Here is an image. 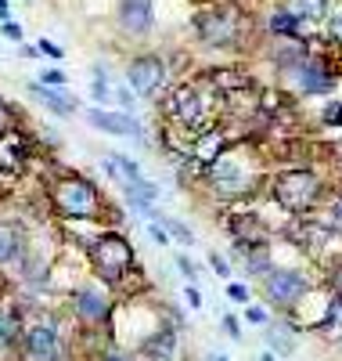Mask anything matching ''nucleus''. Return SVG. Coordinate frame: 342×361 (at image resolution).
<instances>
[{"mask_svg":"<svg viewBox=\"0 0 342 361\" xmlns=\"http://www.w3.org/2000/svg\"><path fill=\"white\" fill-rule=\"evenodd\" d=\"M227 296H231V300H238V304H245V300H248V289L234 282V286H227Z\"/></svg>","mask_w":342,"mask_h":361,"instance_id":"25","label":"nucleus"},{"mask_svg":"<svg viewBox=\"0 0 342 361\" xmlns=\"http://www.w3.org/2000/svg\"><path fill=\"white\" fill-rule=\"evenodd\" d=\"M263 361H274V354H263Z\"/></svg>","mask_w":342,"mask_h":361,"instance_id":"39","label":"nucleus"},{"mask_svg":"<svg viewBox=\"0 0 342 361\" xmlns=\"http://www.w3.org/2000/svg\"><path fill=\"white\" fill-rule=\"evenodd\" d=\"M0 130H8V109H4V102H0Z\"/></svg>","mask_w":342,"mask_h":361,"instance_id":"34","label":"nucleus"},{"mask_svg":"<svg viewBox=\"0 0 342 361\" xmlns=\"http://www.w3.org/2000/svg\"><path fill=\"white\" fill-rule=\"evenodd\" d=\"M29 90H33V98H40V102H44L47 109H54L58 116H72V109H76V105H72L69 98H61L58 90H51L47 83H33Z\"/></svg>","mask_w":342,"mask_h":361,"instance_id":"13","label":"nucleus"},{"mask_svg":"<svg viewBox=\"0 0 342 361\" xmlns=\"http://www.w3.org/2000/svg\"><path fill=\"white\" fill-rule=\"evenodd\" d=\"M299 83H303L306 94H324V90H331V76L317 62H303L299 66Z\"/></svg>","mask_w":342,"mask_h":361,"instance_id":"11","label":"nucleus"},{"mask_svg":"<svg viewBox=\"0 0 342 361\" xmlns=\"http://www.w3.org/2000/svg\"><path fill=\"white\" fill-rule=\"evenodd\" d=\"M40 51H44V54H51V58H61V47H54L51 40H44V44H40Z\"/></svg>","mask_w":342,"mask_h":361,"instance_id":"33","label":"nucleus"},{"mask_svg":"<svg viewBox=\"0 0 342 361\" xmlns=\"http://www.w3.org/2000/svg\"><path fill=\"white\" fill-rule=\"evenodd\" d=\"M324 123L342 127V105H328V109H324Z\"/></svg>","mask_w":342,"mask_h":361,"instance_id":"22","label":"nucleus"},{"mask_svg":"<svg viewBox=\"0 0 342 361\" xmlns=\"http://www.w3.org/2000/svg\"><path fill=\"white\" fill-rule=\"evenodd\" d=\"M119 22L127 33H148L151 29V0H122L119 4Z\"/></svg>","mask_w":342,"mask_h":361,"instance_id":"7","label":"nucleus"},{"mask_svg":"<svg viewBox=\"0 0 342 361\" xmlns=\"http://www.w3.org/2000/svg\"><path fill=\"white\" fill-rule=\"evenodd\" d=\"M87 123L108 130V134H122V137H141V123L127 112H105V109H90L87 112Z\"/></svg>","mask_w":342,"mask_h":361,"instance_id":"6","label":"nucleus"},{"mask_svg":"<svg viewBox=\"0 0 342 361\" xmlns=\"http://www.w3.org/2000/svg\"><path fill=\"white\" fill-rule=\"evenodd\" d=\"M177 267H180L188 279H195V267H191V260H188V257H180V260H177Z\"/></svg>","mask_w":342,"mask_h":361,"instance_id":"32","label":"nucleus"},{"mask_svg":"<svg viewBox=\"0 0 342 361\" xmlns=\"http://www.w3.org/2000/svg\"><path fill=\"white\" fill-rule=\"evenodd\" d=\"M18 246H22L18 228L0 224V264H4V260H15V257H18Z\"/></svg>","mask_w":342,"mask_h":361,"instance_id":"15","label":"nucleus"},{"mask_svg":"<svg viewBox=\"0 0 342 361\" xmlns=\"http://www.w3.org/2000/svg\"><path fill=\"white\" fill-rule=\"evenodd\" d=\"M108 361H119V357H108Z\"/></svg>","mask_w":342,"mask_h":361,"instance_id":"40","label":"nucleus"},{"mask_svg":"<svg viewBox=\"0 0 342 361\" xmlns=\"http://www.w3.org/2000/svg\"><path fill=\"white\" fill-rule=\"evenodd\" d=\"M170 105H173V116L180 119V123H188V127L202 116V98H198L195 87H177L173 98H170Z\"/></svg>","mask_w":342,"mask_h":361,"instance_id":"9","label":"nucleus"},{"mask_svg":"<svg viewBox=\"0 0 342 361\" xmlns=\"http://www.w3.org/2000/svg\"><path fill=\"white\" fill-rule=\"evenodd\" d=\"M76 307H80V314L83 318H101L105 314V300L98 296V293H80V300H76Z\"/></svg>","mask_w":342,"mask_h":361,"instance_id":"16","label":"nucleus"},{"mask_svg":"<svg viewBox=\"0 0 342 361\" xmlns=\"http://www.w3.org/2000/svg\"><path fill=\"white\" fill-rule=\"evenodd\" d=\"M4 37H8V40H22V29H18L15 22H4Z\"/></svg>","mask_w":342,"mask_h":361,"instance_id":"28","label":"nucleus"},{"mask_svg":"<svg viewBox=\"0 0 342 361\" xmlns=\"http://www.w3.org/2000/svg\"><path fill=\"white\" fill-rule=\"evenodd\" d=\"M224 329H227V336H234V340L241 336V333H238V318H231V314L224 318Z\"/></svg>","mask_w":342,"mask_h":361,"instance_id":"30","label":"nucleus"},{"mask_svg":"<svg viewBox=\"0 0 342 361\" xmlns=\"http://www.w3.org/2000/svg\"><path fill=\"white\" fill-rule=\"evenodd\" d=\"M317 192H321V180L310 170H285L274 180V199H277V206H285L289 214H306V209L314 206Z\"/></svg>","mask_w":342,"mask_h":361,"instance_id":"1","label":"nucleus"},{"mask_svg":"<svg viewBox=\"0 0 342 361\" xmlns=\"http://www.w3.org/2000/svg\"><path fill=\"white\" fill-rule=\"evenodd\" d=\"M213 267H216V275H224V279L231 275V267H227V260H224L220 253H213Z\"/></svg>","mask_w":342,"mask_h":361,"instance_id":"26","label":"nucleus"},{"mask_svg":"<svg viewBox=\"0 0 342 361\" xmlns=\"http://www.w3.org/2000/svg\"><path fill=\"white\" fill-rule=\"evenodd\" d=\"M151 238L159 246H170V235H166V228H159V224H151Z\"/></svg>","mask_w":342,"mask_h":361,"instance_id":"27","label":"nucleus"},{"mask_svg":"<svg viewBox=\"0 0 342 361\" xmlns=\"http://www.w3.org/2000/svg\"><path fill=\"white\" fill-rule=\"evenodd\" d=\"M163 224H166V231H173V235H177V238H180V243H184V246H191V243H195V235H191V231H188V228H184V224H180V221H173V217H166V221H163Z\"/></svg>","mask_w":342,"mask_h":361,"instance_id":"21","label":"nucleus"},{"mask_svg":"<svg viewBox=\"0 0 342 361\" xmlns=\"http://www.w3.org/2000/svg\"><path fill=\"white\" fill-rule=\"evenodd\" d=\"M40 83H54V87H61V83H65V73H58V69H44V76H40Z\"/></svg>","mask_w":342,"mask_h":361,"instance_id":"23","label":"nucleus"},{"mask_svg":"<svg viewBox=\"0 0 342 361\" xmlns=\"http://www.w3.org/2000/svg\"><path fill=\"white\" fill-rule=\"evenodd\" d=\"M335 217H338V221H342V199H338V202H335Z\"/></svg>","mask_w":342,"mask_h":361,"instance_id":"37","label":"nucleus"},{"mask_svg":"<svg viewBox=\"0 0 342 361\" xmlns=\"http://www.w3.org/2000/svg\"><path fill=\"white\" fill-rule=\"evenodd\" d=\"M209 361H231V357H220V354H213V357H209Z\"/></svg>","mask_w":342,"mask_h":361,"instance_id":"38","label":"nucleus"},{"mask_svg":"<svg viewBox=\"0 0 342 361\" xmlns=\"http://www.w3.org/2000/svg\"><path fill=\"white\" fill-rule=\"evenodd\" d=\"M289 11L296 18H321L324 15V0H289Z\"/></svg>","mask_w":342,"mask_h":361,"instance_id":"17","label":"nucleus"},{"mask_svg":"<svg viewBox=\"0 0 342 361\" xmlns=\"http://www.w3.org/2000/svg\"><path fill=\"white\" fill-rule=\"evenodd\" d=\"M148 350H151V357H155V361H170V357H173V333H163V336L155 340Z\"/></svg>","mask_w":342,"mask_h":361,"instance_id":"20","label":"nucleus"},{"mask_svg":"<svg viewBox=\"0 0 342 361\" xmlns=\"http://www.w3.org/2000/svg\"><path fill=\"white\" fill-rule=\"evenodd\" d=\"M188 304H191V307H202V293H198L195 286H188Z\"/></svg>","mask_w":342,"mask_h":361,"instance_id":"31","label":"nucleus"},{"mask_svg":"<svg viewBox=\"0 0 342 361\" xmlns=\"http://www.w3.org/2000/svg\"><path fill=\"white\" fill-rule=\"evenodd\" d=\"M15 333V318L8 311H0V336H11Z\"/></svg>","mask_w":342,"mask_h":361,"instance_id":"24","label":"nucleus"},{"mask_svg":"<svg viewBox=\"0 0 342 361\" xmlns=\"http://www.w3.org/2000/svg\"><path fill=\"white\" fill-rule=\"evenodd\" d=\"M248 322L263 325V322H267V311H263V307H248Z\"/></svg>","mask_w":342,"mask_h":361,"instance_id":"29","label":"nucleus"},{"mask_svg":"<svg viewBox=\"0 0 342 361\" xmlns=\"http://www.w3.org/2000/svg\"><path fill=\"white\" fill-rule=\"evenodd\" d=\"M324 329H328V333H342V293L331 300V307H328V318H324Z\"/></svg>","mask_w":342,"mask_h":361,"instance_id":"19","label":"nucleus"},{"mask_svg":"<svg viewBox=\"0 0 342 361\" xmlns=\"http://www.w3.org/2000/svg\"><path fill=\"white\" fill-rule=\"evenodd\" d=\"M306 293V279L296 275V271H270L267 275V296L274 304H296V300Z\"/></svg>","mask_w":342,"mask_h":361,"instance_id":"5","label":"nucleus"},{"mask_svg":"<svg viewBox=\"0 0 342 361\" xmlns=\"http://www.w3.org/2000/svg\"><path fill=\"white\" fill-rule=\"evenodd\" d=\"M296 15L292 11H277L274 18H270V33H277V37H292L296 33Z\"/></svg>","mask_w":342,"mask_h":361,"instance_id":"18","label":"nucleus"},{"mask_svg":"<svg viewBox=\"0 0 342 361\" xmlns=\"http://www.w3.org/2000/svg\"><path fill=\"white\" fill-rule=\"evenodd\" d=\"M29 354L40 357V361H54L58 357V333H54V325H37V329H29Z\"/></svg>","mask_w":342,"mask_h":361,"instance_id":"10","label":"nucleus"},{"mask_svg":"<svg viewBox=\"0 0 342 361\" xmlns=\"http://www.w3.org/2000/svg\"><path fill=\"white\" fill-rule=\"evenodd\" d=\"M220 148H224V134H220V130H209L205 137L195 141V156H198L202 163H213L216 156H220Z\"/></svg>","mask_w":342,"mask_h":361,"instance_id":"14","label":"nucleus"},{"mask_svg":"<svg viewBox=\"0 0 342 361\" xmlns=\"http://www.w3.org/2000/svg\"><path fill=\"white\" fill-rule=\"evenodd\" d=\"M90 257H94L101 279H108V282H115L122 271L134 264V250H130V243L122 235H101L98 243L90 246Z\"/></svg>","mask_w":342,"mask_h":361,"instance_id":"3","label":"nucleus"},{"mask_svg":"<svg viewBox=\"0 0 342 361\" xmlns=\"http://www.w3.org/2000/svg\"><path fill=\"white\" fill-rule=\"evenodd\" d=\"M105 170H108L115 180H122V185H134V180H141L137 163L127 159V156H105Z\"/></svg>","mask_w":342,"mask_h":361,"instance_id":"12","label":"nucleus"},{"mask_svg":"<svg viewBox=\"0 0 342 361\" xmlns=\"http://www.w3.org/2000/svg\"><path fill=\"white\" fill-rule=\"evenodd\" d=\"M51 199L65 217H90L98 214V188L87 177H58L51 185Z\"/></svg>","mask_w":342,"mask_h":361,"instance_id":"2","label":"nucleus"},{"mask_svg":"<svg viewBox=\"0 0 342 361\" xmlns=\"http://www.w3.org/2000/svg\"><path fill=\"white\" fill-rule=\"evenodd\" d=\"M198 29L209 44H224L231 40V33L238 29V15L234 11H216V15H202L198 18Z\"/></svg>","mask_w":342,"mask_h":361,"instance_id":"8","label":"nucleus"},{"mask_svg":"<svg viewBox=\"0 0 342 361\" xmlns=\"http://www.w3.org/2000/svg\"><path fill=\"white\" fill-rule=\"evenodd\" d=\"M127 80H130V90L141 98L155 94V90L163 87L166 80V66H163V58H155V54H141L134 58V62L127 66Z\"/></svg>","mask_w":342,"mask_h":361,"instance_id":"4","label":"nucleus"},{"mask_svg":"<svg viewBox=\"0 0 342 361\" xmlns=\"http://www.w3.org/2000/svg\"><path fill=\"white\" fill-rule=\"evenodd\" d=\"M0 22H8V0H0Z\"/></svg>","mask_w":342,"mask_h":361,"instance_id":"35","label":"nucleus"},{"mask_svg":"<svg viewBox=\"0 0 342 361\" xmlns=\"http://www.w3.org/2000/svg\"><path fill=\"white\" fill-rule=\"evenodd\" d=\"M331 33H335V37L342 40V18H335V25H331Z\"/></svg>","mask_w":342,"mask_h":361,"instance_id":"36","label":"nucleus"}]
</instances>
